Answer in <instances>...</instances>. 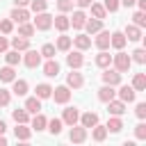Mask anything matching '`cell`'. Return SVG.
<instances>
[{
    "mask_svg": "<svg viewBox=\"0 0 146 146\" xmlns=\"http://www.w3.org/2000/svg\"><path fill=\"white\" fill-rule=\"evenodd\" d=\"M132 23H135L137 27H144V25H146V11H141V9L135 11V14H132Z\"/></svg>",
    "mask_w": 146,
    "mask_h": 146,
    "instance_id": "cell-42",
    "label": "cell"
},
{
    "mask_svg": "<svg viewBox=\"0 0 146 146\" xmlns=\"http://www.w3.org/2000/svg\"><path fill=\"white\" fill-rule=\"evenodd\" d=\"M123 34H125L128 41H139V39H141V27H137L135 23H130V25H125Z\"/></svg>",
    "mask_w": 146,
    "mask_h": 146,
    "instance_id": "cell-22",
    "label": "cell"
},
{
    "mask_svg": "<svg viewBox=\"0 0 146 146\" xmlns=\"http://www.w3.org/2000/svg\"><path fill=\"white\" fill-rule=\"evenodd\" d=\"M130 59H132V62H137V64H144V62H146V50H144V48L132 50V52H130Z\"/></svg>",
    "mask_w": 146,
    "mask_h": 146,
    "instance_id": "cell-41",
    "label": "cell"
},
{
    "mask_svg": "<svg viewBox=\"0 0 146 146\" xmlns=\"http://www.w3.org/2000/svg\"><path fill=\"white\" fill-rule=\"evenodd\" d=\"M107 112H110L112 116H123V114H125V103H123V100L112 98V100L107 103Z\"/></svg>",
    "mask_w": 146,
    "mask_h": 146,
    "instance_id": "cell-13",
    "label": "cell"
},
{
    "mask_svg": "<svg viewBox=\"0 0 146 146\" xmlns=\"http://www.w3.org/2000/svg\"><path fill=\"white\" fill-rule=\"evenodd\" d=\"M100 78H103V84H112V87H119L121 84V73L116 71V68H105L103 73H100Z\"/></svg>",
    "mask_w": 146,
    "mask_h": 146,
    "instance_id": "cell-5",
    "label": "cell"
},
{
    "mask_svg": "<svg viewBox=\"0 0 146 146\" xmlns=\"http://www.w3.org/2000/svg\"><path fill=\"white\" fill-rule=\"evenodd\" d=\"M91 2H94V0H75V5H78L80 9H84V7H89Z\"/></svg>",
    "mask_w": 146,
    "mask_h": 146,
    "instance_id": "cell-51",
    "label": "cell"
},
{
    "mask_svg": "<svg viewBox=\"0 0 146 146\" xmlns=\"http://www.w3.org/2000/svg\"><path fill=\"white\" fill-rule=\"evenodd\" d=\"M21 62H23L27 68H36V66L41 64V52H39V50H30V48H27V50H25V55L21 57Z\"/></svg>",
    "mask_w": 146,
    "mask_h": 146,
    "instance_id": "cell-4",
    "label": "cell"
},
{
    "mask_svg": "<svg viewBox=\"0 0 146 146\" xmlns=\"http://www.w3.org/2000/svg\"><path fill=\"white\" fill-rule=\"evenodd\" d=\"M14 137L21 139V141H27V139L32 137V128H30L27 123H16V128H14Z\"/></svg>",
    "mask_w": 146,
    "mask_h": 146,
    "instance_id": "cell-14",
    "label": "cell"
},
{
    "mask_svg": "<svg viewBox=\"0 0 146 146\" xmlns=\"http://www.w3.org/2000/svg\"><path fill=\"white\" fill-rule=\"evenodd\" d=\"M84 30H87V34L91 36V34H96L98 30H103V21H100V18H87Z\"/></svg>",
    "mask_w": 146,
    "mask_h": 146,
    "instance_id": "cell-28",
    "label": "cell"
},
{
    "mask_svg": "<svg viewBox=\"0 0 146 146\" xmlns=\"http://www.w3.org/2000/svg\"><path fill=\"white\" fill-rule=\"evenodd\" d=\"M71 46H73V39H71V36H66V34L57 36V43H55V48H57V50L68 52V50H71Z\"/></svg>",
    "mask_w": 146,
    "mask_h": 146,
    "instance_id": "cell-30",
    "label": "cell"
},
{
    "mask_svg": "<svg viewBox=\"0 0 146 146\" xmlns=\"http://www.w3.org/2000/svg\"><path fill=\"white\" fill-rule=\"evenodd\" d=\"M66 87L68 89H82L84 87V78H82V73H78V68H71V73L66 75Z\"/></svg>",
    "mask_w": 146,
    "mask_h": 146,
    "instance_id": "cell-6",
    "label": "cell"
},
{
    "mask_svg": "<svg viewBox=\"0 0 146 146\" xmlns=\"http://www.w3.org/2000/svg\"><path fill=\"white\" fill-rule=\"evenodd\" d=\"M71 94H73V91H71L66 84H62V87H55V89H52L50 98H52L57 105H66V103L71 100Z\"/></svg>",
    "mask_w": 146,
    "mask_h": 146,
    "instance_id": "cell-3",
    "label": "cell"
},
{
    "mask_svg": "<svg viewBox=\"0 0 146 146\" xmlns=\"http://www.w3.org/2000/svg\"><path fill=\"white\" fill-rule=\"evenodd\" d=\"M121 7H135V0H119Z\"/></svg>",
    "mask_w": 146,
    "mask_h": 146,
    "instance_id": "cell-53",
    "label": "cell"
},
{
    "mask_svg": "<svg viewBox=\"0 0 146 146\" xmlns=\"http://www.w3.org/2000/svg\"><path fill=\"white\" fill-rule=\"evenodd\" d=\"M66 64H68L71 68H80V66L84 64L82 50H73V52H68V55H66Z\"/></svg>",
    "mask_w": 146,
    "mask_h": 146,
    "instance_id": "cell-16",
    "label": "cell"
},
{
    "mask_svg": "<svg viewBox=\"0 0 146 146\" xmlns=\"http://www.w3.org/2000/svg\"><path fill=\"white\" fill-rule=\"evenodd\" d=\"M11 119H14L16 123H30V114H27V110H25V107L14 110V112H11Z\"/></svg>",
    "mask_w": 146,
    "mask_h": 146,
    "instance_id": "cell-31",
    "label": "cell"
},
{
    "mask_svg": "<svg viewBox=\"0 0 146 146\" xmlns=\"http://www.w3.org/2000/svg\"><path fill=\"white\" fill-rule=\"evenodd\" d=\"M14 78H16L14 66H9V64H7V66H2V68H0V82H11Z\"/></svg>",
    "mask_w": 146,
    "mask_h": 146,
    "instance_id": "cell-36",
    "label": "cell"
},
{
    "mask_svg": "<svg viewBox=\"0 0 146 146\" xmlns=\"http://www.w3.org/2000/svg\"><path fill=\"white\" fill-rule=\"evenodd\" d=\"M68 21H71V25H73L75 30H82V27H84V23H87V14H84L82 9H75V11H73V16H71Z\"/></svg>",
    "mask_w": 146,
    "mask_h": 146,
    "instance_id": "cell-19",
    "label": "cell"
},
{
    "mask_svg": "<svg viewBox=\"0 0 146 146\" xmlns=\"http://www.w3.org/2000/svg\"><path fill=\"white\" fill-rule=\"evenodd\" d=\"M25 110H27V114H36V112H41V98H36V96L25 98Z\"/></svg>",
    "mask_w": 146,
    "mask_h": 146,
    "instance_id": "cell-27",
    "label": "cell"
},
{
    "mask_svg": "<svg viewBox=\"0 0 146 146\" xmlns=\"http://www.w3.org/2000/svg\"><path fill=\"white\" fill-rule=\"evenodd\" d=\"M46 7H48V2H46V0H30V9H32L34 14L46 11Z\"/></svg>",
    "mask_w": 146,
    "mask_h": 146,
    "instance_id": "cell-44",
    "label": "cell"
},
{
    "mask_svg": "<svg viewBox=\"0 0 146 146\" xmlns=\"http://www.w3.org/2000/svg\"><path fill=\"white\" fill-rule=\"evenodd\" d=\"M135 114H137V119H146V103H137V107H135Z\"/></svg>",
    "mask_w": 146,
    "mask_h": 146,
    "instance_id": "cell-49",
    "label": "cell"
},
{
    "mask_svg": "<svg viewBox=\"0 0 146 146\" xmlns=\"http://www.w3.org/2000/svg\"><path fill=\"white\" fill-rule=\"evenodd\" d=\"M103 7H105V11H116V9L121 7V2H119V0H105Z\"/></svg>",
    "mask_w": 146,
    "mask_h": 146,
    "instance_id": "cell-48",
    "label": "cell"
},
{
    "mask_svg": "<svg viewBox=\"0 0 146 146\" xmlns=\"http://www.w3.org/2000/svg\"><path fill=\"white\" fill-rule=\"evenodd\" d=\"M43 75L46 78H57L59 75V62L52 57V59H46V64H43Z\"/></svg>",
    "mask_w": 146,
    "mask_h": 146,
    "instance_id": "cell-12",
    "label": "cell"
},
{
    "mask_svg": "<svg viewBox=\"0 0 146 146\" xmlns=\"http://www.w3.org/2000/svg\"><path fill=\"white\" fill-rule=\"evenodd\" d=\"M116 96H119V100H123V103H132V100L137 98V91H135L132 87H128V84H121L119 91H116Z\"/></svg>",
    "mask_w": 146,
    "mask_h": 146,
    "instance_id": "cell-9",
    "label": "cell"
},
{
    "mask_svg": "<svg viewBox=\"0 0 146 146\" xmlns=\"http://www.w3.org/2000/svg\"><path fill=\"white\" fill-rule=\"evenodd\" d=\"M112 64H114V68H116L119 73H128V71H130V66H132V59H130V55H128V52L119 50L116 55H112Z\"/></svg>",
    "mask_w": 146,
    "mask_h": 146,
    "instance_id": "cell-1",
    "label": "cell"
},
{
    "mask_svg": "<svg viewBox=\"0 0 146 146\" xmlns=\"http://www.w3.org/2000/svg\"><path fill=\"white\" fill-rule=\"evenodd\" d=\"M27 89H30L27 87V80H16V78L11 80V94L14 96H25Z\"/></svg>",
    "mask_w": 146,
    "mask_h": 146,
    "instance_id": "cell-24",
    "label": "cell"
},
{
    "mask_svg": "<svg viewBox=\"0 0 146 146\" xmlns=\"http://www.w3.org/2000/svg\"><path fill=\"white\" fill-rule=\"evenodd\" d=\"M91 137H94V141H105V137H107V128L100 125V123H96V125L91 128Z\"/></svg>",
    "mask_w": 146,
    "mask_h": 146,
    "instance_id": "cell-32",
    "label": "cell"
},
{
    "mask_svg": "<svg viewBox=\"0 0 146 146\" xmlns=\"http://www.w3.org/2000/svg\"><path fill=\"white\" fill-rule=\"evenodd\" d=\"M130 87H132L135 91H144V89H146V75H144V73H135Z\"/></svg>",
    "mask_w": 146,
    "mask_h": 146,
    "instance_id": "cell-33",
    "label": "cell"
},
{
    "mask_svg": "<svg viewBox=\"0 0 146 146\" xmlns=\"http://www.w3.org/2000/svg\"><path fill=\"white\" fill-rule=\"evenodd\" d=\"M94 43H96L98 50H107V48H110V32H107V30H98Z\"/></svg>",
    "mask_w": 146,
    "mask_h": 146,
    "instance_id": "cell-10",
    "label": "cell"
},
{
    "mask_svg": "<svg viewBox=\"0 0 146 146\" xmlns=\"http://www.w3.org/2000/svg\"><path fill=\"white\" fill-rule=\"evenodd\" d=\"M5 132H7V123L0 119V135H5Z\"/></svg>",
    "mask_w": 146,
    "mask_h": 146,
    "instance_id": "cell-54",
    "label": "cell"
},
{
    "mask_svg": "<svg viewBox=\"0 0 146 146\" xmlns=\"http://www.w3.org/2000/svg\"><path fill=\"white\" fill-rule=\"evenodd\" d=\"M0 146H7V137L5 135H0Z\"/></svg>",
    "mask_w": 146,
    "mask_h": 146,
    "instance_id": "cell-55",
    "label": "cell"
},
{
    "mask_svg": "<svg viewBox=\"0 0 146 146\" xmlns=\"http://www.w3.org/2000/svg\"><path fill=\"white\" fill-rule=\"evenodd\" d=\"M9 18H11L14 23H25V21H30V11H27L25 7H14L11 14H9Z\"/></svg>",
    "mask_w": 146,
    "mask_h": 146,
    "instance_id": "cell-15",
    "label": "cell"
},
{
    "mask_svg": "<svg viewBox=\"0 0 146 146\" xmlns=\"http://www.w3.org/2000/svg\"><path fill=\"white\" fill-rule=\"evenodd\" d=\"M7 48H9V39L7 36H0V52H5Z\"/></svg>",
    "mask_w": 146,
    "mask_h": 146,
    "instance_id": "cell-50",
    "label": "cell"
},
{
    "mask_svg": "<svg viewBox=\"0 0 146 146\" xmlns=\"http://www.w3.org/2000/svg\"><path fill=\"white\" fill-rule=\"evenodd\" d=\"M94 62H96V66H98V68H107V66H112V55H110L107 50H100V52L96 55V59H94Z\"/></svg>",
    "mask_w": 146,
    "mask_h": 146,
    "instance_id": "cell-26",
    "label": "cell"
},
{
    "mask_svg": "<svg viewBox=\"0 0 146 146\" xmlns=\"http://www.w3.org/2000/svg\"><path fill=\"white\" fill-rule=\"evenodd\" d=\"M73 46L78 50H89L91 48V36L89 34H78V36H73Z\"/></svg>",
    "mask_w": 146,
    "mask_h": 146,
    "instance_id": "cell-23",
    "label": "cell"
},
{
    "mask_svg": "<svg viewBox=\"0 0 146 146\" xmlns=\"http://www.w3.org/2000/svg\"><path fill=\"white\" fill-rule=\"evenodd\" d=\"M39 52H41V57H46V59H52V57H55V52H57V48H55V43H43Z\"/></svg>",
    "mask_w": 146,
    "mask_h": 146,
    "instance_id": "cell-40",
    "label": "cell"
},
{
    "mask_svg": "<svg viewBox=\"0 0 146 146\" xmlns=\"http://www.w3.org/2000/svg\"><path fill=\"white\" fill-rule=\"evenodd\" d=\"M0 32L2 34H11L14 32V21L11 18H2L0 21Z\"/></svg>",
    "mask_w": 146,
    "mask_h": 146,
    "instance_id": "cell-43",
    "label": "cell"
},
{
    "mask_svg": "<svg viewBox=\"0 0 146 146\" xmlns=\"http://www.w3.org/2000/svg\"><path fill=\"white\" fill-rule=\"evenodd\" d=\"M34 30H39V32H46V30H50L52 27V16L48 14V11H39L36 16H34Z\"/></svg>",
    "mask_w": 146,
    "mask_h": 146,
    "instance_id": "cell-2",
    "label": "cell"
},
{
    "mask_svg": "<svg viewBox=\"0 0 146 146\" xmlns=\"http://www.w3.org/2000/svg\"><path fill=\"white\" fill-rule=\"evenodd\" d=\"M89 7H91V16H94V18H100V21H103V18L107 16V11H105V7H103L100 2H91Z\"/></svg>",
    "mask_w": 146,
    "mask_h": 146,
    "instance_id": "cell-38",
    "label": "cell"
},
{
    "mask_svg": "<svg viewBox=\"0 0 146 146\" xmlns=\"http://www.w3.org/2000/svg\"><path fill=\"white\" fill-rule=\"evenodd\" d=\"M5 62H7L9 66L21 64V55H18V50H5Z\"/></svg>",
    "mask_w": 146,
    "mask_h": 146,
    "instance_id": "cell-39",
    "label": "cell"
},
{
    "mask_svg": "<svg viewBox=\"0 0 146 146\" xmlns=\"http://www.w3.org/2000/svg\"><path fill=\"white\" fill-rule=\"evenodd\" d=\"M68 139L73 141V144H82V141H87V128L84 125H71V132H68Z\"/></svg>",
    "mask_w": 146,
    "mask_h": 146,
    "instance_id": "cell-7",
    "label": "cell"
},
{
    "mask_svg": "<svg viewBox=\"0 0 146 146\" xmlns=\"http://www.w3.org/2000/svg\"><path fill=\"white\" fill-rule=\"evenodd\" d=\"M112 98H116V89H114L112 84H103V87L98 89V100H103V103H110Z\"/></svg>",
    "mask_w": 146,
    "mask_h": 146,
    "instance_id": "cell-17",
    "label": "cell"
},
{
    "mask_svg": "<svg viewBox=\"0 0 146 146\" xmlns=\"http://www.w3.org/2000/svg\"><path fill=\"white\" fill-rule=\"evenodd\" d=\"M46 123H48V119H46L41 112H36V114H32L30 128H32V130H36V132H41V130H46Z\"/></svg>",
    "mask_w": 146,
    "mask_h": 146,
    "instance_id": "cell-20",
    "label": "cell"
},
{
    "mask_svg": "<svg viewBox=\"0 0 146 146\" xmlns=\"http://www.w3.org/2000/svg\"><path fill=\"white\" fill-rule=\"evenodd\" d=\"M78 123H80V125H84V128L89 130V128H94V125L98 123V114H96V112H84V114H80Z\"/></svg>",
    "mask_w": 146,
    "mask_h": 146,
    "instance_id": "cell-18",
    "label": "cell"
},
{
    "mask_svg": "<svg viewBox=\"0 0 146 146\" xmlns=\"http://www.w3.org/2000/svg\"><path fill=\"white\" fill-rule=\"evenodd\" d=\"M34 32H36V30H34V25H32V23H27V21H25V23H18V34H21V36L30 39Z\"/></svg>",
    "mask_w": 146,
    "mask_h": 146,
    "instance_id": "cell-37",
    "label": "cell"
},
{
    "mask_svg": "<svg viewBox=\"0 0 146 146\" xmlns=\"http://www.w3.org/2000/svg\"><path fill=\"white\" fill-rule=\"evenodd\" d=\"M34 91H36L34 96L43 100V98H50V94H52V87H50V84H46V82H41V84H36V89H34Z\"/></svg>",
    "mask_w": 146,
    "mask_h": 146,
    "instance_id": "cell-34",
    "label": "cell"
},
{
    "mask_svg": "<svg viewBox=\"0 0 146 146\" xmlns=\"http://www.w3.org/2000/svg\"><path fill=\"white\" fill-rule=\"evenodd\" d=\"M62 128H64V123H62V119H50L48 123H46V130L52 135V137H57V135H62Z\"/></svg>",
    "mask_w": 146,
    "mask_h": 146,
    "instance_id": "cell-29",
    "label": "cell"
},
{
    "mask_svg": "<svg viewBox=\"0 0 146 146\" xmlns=\"http://www.w3.org/2000/svg\"><path fill=\"white\" fill-rule=\"evenodd\" d=\"M30 0H14V7H27Z\"/></svg>",
    "mask_w": 146,
    "mask_h": 146,
    "instance_id": "cell-52",
    "label": "cell"
},
{
    "mask_svg": "<svg viewBox=\"0 0 146 146\" xmlns=\"http://www.w3.org/2000/svg\"><path fill=\"white\" fill-rule=\"evenodd\" d=\"M125 43H128V39H125V34H123V32H110V46H112V48L123 50V48H125Z\"/></svg>",
    "mask_w": 146,
    "mask_h": 146,
    "instance_id": "cell-11",
    "label": "cell"
},
{
    "mask_svg": "<svg viewBox=\"0 0 146 146\" xmlns=\"http://www.w3.org/2000/svg\"><path fill=\"white\" fill-rule=\"evenodd\" d=\"M107 132H121V128H123V121H121V116H110V121H107Z\"/></svg>",
    "mask_w": 146,
    "mask_h": 146,
    "instance_id": "cell-35",
    "label": "cell"
},
{
    "mask_svg": "<svg viewBox=\"0 0 146 146\" xmlns=\"http://www.w3.org/2000/svg\"><path fill=\"white\" fill-rule=\"evenodd\" d=\"M11 100V91L9 89H0V107H7Z\"/></svg>",
    "mask_w": 146,
    "mask_h": 146,
    "instance_id": "cell-47",
    "label": "cell"
},
{
    "mask_svg": "<svg viewBox=\"0 0 146 146\" xmlns=\"http://www.w3.org/2000/svg\"><path fill=\"white\" fill-rule=\"evenodd\" d=\"M78 119H80V110H78V107H66V110H64V114H62V123H64V125H68V128H71V125H75V123H78Z\"/></svg>",
    "mask_w": 146,
    "mask_h": 146,
    "instance_id": "cell-8",
    "label": "cell"
},
{
    "mask_svg": "<svg viewBox=\"0 0 146 146\" xmlns=\"http://www.w3.org/2000/svg\"><path fill=\"white\" fill-rule=\"evenodd\" d=\"M52 25H55L59 32H66V30L71 27V21H68V16H66V14H62V11H59V14L52 18Z\"/></svg>",
    "mask_w": 146,
    "mask_h": 146,
    "instance_id": "cell-21",
    "label": "cell"
},
{
    "mask_svg": "<svg viewBox=\"0 0 146 146\" xmlns=\"http://www.w3.org/2000/svg\"><path fill=\"white\" fill-rule=\"evenodd\" d=\"M9 43H11V48H14V50H18V52H25V50L30 48V39H25V36H21V34H18V36H14Z\"/></svg>",
    "mask_w": 146,
    "mask_h": 146,
    "instance_id": "cell-25",
    "label": "cell"
},
{
    "mask_svg": "<svg viewBox=\"0 0 146 146\" xmlns=\"http://www.w3.org/2000/svg\"><path fill=\"white\" fill-rule=\"evenodd\" d=\"M55 5H57V9H59L62 14L73 11V0H55Z\"/></svg>",
    "mask_w": 146,
    "mask_h": 146,
    "instance_id": "cell-45",
    "label": "cell"
},
{
    "mask_svg": "<svg viewBox=\"0 0 146 146\" xmlns=\"http://www.w3.org/2000/svg\"><path fill=\"white\" fill-rule=\"evenodd\" d=\"M135 137H137L139 141H144V139H146V123H144V121L135 125Z\"/></svg>",
    "mask_w": 146,
    "mask_h": 146,
    "instance_id": "cell-46",
    "label": "cell"
}]
</instances>
